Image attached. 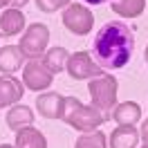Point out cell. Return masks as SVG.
<instances>
[{"label":"cell","instance_id":"ba28073f","mask_svg":"<svg viewBox=\"0 0 148 148\" xmlns=\"http://www.w3.org/2000/svg\"><path fill=\"white\" fill-rule=\"evenodd\" d=\"M23 94H25V83H20L11 74H2L0 76V108L16 106Z\"/></svg>","mask_w":148,"mask_h":148},{"label":"cell","instance_id":"603a6c76","mask_svg":"<svg viewBox=\"0 0 148 148\" xmlns=\"http://www.w3.org/2000/svg\"><path fill=\"white\" fill-rule=\"evenodd\" d=\"M0 148H16V146H7V144H2V146H0Z\"/></svg>","mask_w":148,"mask_h":148},{"label":"cell","instance_id":"7c38bea8","mask_svg":"<svg viewBox=\"0 0 148 148\" xmlns=\"http://www.w3.org/2000/svg\"><path fill=\"white\" fill-rule=\"evenodd\" d=\"M23 61H25V54L20 52V47L5 45L0 49V72L2 74H11L16 70H20Z\"/></svg>","mask_w":148,"mask_h":148},{"label":"cell","instance_id":"52a82bcc","mask_svg":"<svg viewBox=\"0 0 148 148\" xmlns=\"http://www.w3.org/2000/svg\"><path fill=\"white\" fill-rule=\"evenodd\" d=\"M67 72L72 79L76 81H83V79H97V76H101L103 70L101 65H97L92 61V56L88 54V52H74L70 58H67Z\"/></svg>","mask_w":148,"mask_h":148},{"label":"cell","instance_id":"2e32d148","mask_svg":"<svg viewBox=\"0 0 148 148\" xmlns=\"http://www.w3.org/2000/svg\"><path fill=\"white\" fill-rule=\"evenodd\" d=\"M110 7L121 18H137L146 9V0H112Z\"/></svg>","mask_w":148,"mask_h":148},{"label":"cell","instance_id":"6da1fadb","mask_svg":"<svg viewBox=\"0 0 148 148\" xmlns=\"http://www.w3.org/2000/svg\"><path fill=\"white\" fill-rule=\"evenodd\" d=\"M135 49V38L128 25H123L119 20L106 23L92 43V54L97 58V63L108 70H119L130 61Z\"/></svg>","mask_w":148,"mask_h":148},{"label":"cell","instance_id":"5bb4252c","mask_svg":"<svg viewBox=\"0 0 148 148\" xmlns=\"http://www.w3.org/2000/svg\"><path fill=\"white\" fill-rule=\"evenodd\" d=\"M16 148H47V139L38 128H20L16 132Z\"/></svg>","mask_w":148,"mask_h":148},{"label":"cell","instance_id":"7a4b0ae2","mask_svg":"<svg viewBox=\"0 0 148 148\" xmlns=\"http://www.w3.org/2000/svg\"><path fill=\"white\" fill-rule=\"evenodd\" d=\"M61 119L65 123H70L72 128L83 130V132H92L94 128H99L103 121H108L103 117V112H99L94 106H83L76 97H65L63 99V112Z\"/></svg>","mask_w":148,"mask_h":148},{"label":"cell","instance_id":"d4e9b609","mask_svg":"<svg viewBox=\"0 0 148 148\" xmlns=\"http://www.w3.org/2000/svg\"><path fill=\"white\" fill-rule=\"evenodd\" d=\"M144 148H148V146H144Z\"/></svg>","mask_w":148,"mask_h":148},{"label":"cell","instance_id":"7402d4cb","mask_svg":"<svg viewBox=\"0 0 148 148\" xmlns=\"http://www.w3.org/2000/svg\"><path fill=\"white\" fill-rule=\"evenodd\" d=\"M83 2H90V5H103V2H108V0H83Z\"/></svg>","mask_w":148,"mask_h":148},{"label":"cell","instance_id":"8992f818","mask_svg":"<svg viewBox=\"0 0 148 148\" xmlns=\"http://www.w3.org/2000/svg\"><path fill=\"white\" fill-rule=\"evenodd\" d=\"M54 81V72L47 67L43 61L38 58H32L27 65H25V72H23V83L25 88L34 90V92H40V90H47Z\"/></svg>","mask_w":148,"mask_h":148},{"label":"cell","instance_id":"e0dca14e","mask_svg":"<svg viewBox=\"0 0 148 148\" xmlns=\"http://www.w3.org/2000/svg\"><path fill=\"white\" fill-rule=\"evenodd\" d=\"M67 58H70V54H67V49H65V47H52V49L45 54L43 63H45L54 74H58L65 65H67Z\"/></svg>","mask_w":148,"mask_h":148},{"label":"cell","instance_id":"44dd1931","mask_svg":"<svg viewBox=\"0 0 148 148\" xmlns=\"http://www.w3.org/2000/svg\"><path fill=\"white\" fill-rule=\"evenodd\" d=\"M141 139H144V144L148 146V119L141 123Z\"/></svg>","mask_w":148,"mask_h":148},{"label":"cell","instance_id":"3957f363","mask_svg":"<svg viewBox=\"0 0 148 148\" xmlns=\"http://www.w3.org/2000/svg\"><path fill=\"white\" fill-rule=\"evenodd\" d=\"M88 92L92 97V106L103 112L106 119H110V110L117 106V79L110 74H101L97 79H90Z\"/></svg>","mask_w":148,"mask_h":148},{"label":"cell","instance_id":"ac0fdd59","mask_svg":"<svg viewBox=\"0 0 148 148\" xmlns=\"http://www.w3.org/2000/svg\"><path fill=\"white\" fill-rule=\"evenodd\" d=\"M74 148H106V135L101 130H92V132H88V135L76 139Z\"/></svg>","mask_w":148,"mask_h":148},{"label":"cell","instance_id":"ffe728a7","mask_svg":"<svg viewBox=\"0 0 148 148\" xmlns=\"http://www.w3.org/2000/svg\"><path fill=\"white\" fill-rule=\"evenodd\" d=\"M29 0H0V9L2 7H7V5H11L14 9H20V7H25Z\"/></svg>","mask_w":148,"mask_h":148},{"label":"cell","instance_id":"4fadbf2b","mask_svg":"<svg viewBox=\"0 0 148 148\" xmlns=\"http://www.w3.org/2000/svg\"><path fill=\"white\" fill-rule=\"evenodd\" d=\"M34 123V110L29 106H23V103H16L9 112H7V126L11 130L18 132L20 128H27Z\"/></svg>","mask_w":148,"mask_h":148},{"label":"cell","instance_id":"30bf717a","mask_svg":"<svg viewBox=\"0 0 148 148\" xmlns=\"http://www.w3.org/2000/svg\"><path fill=\"white\" fill-rule=\"evenodd\" d=\"M25 16H23V11L20 9H7L2 11V16H0V36L7 38V36H16V34H20L23 32V27H25Z\"/></svg>","mask_w":148,"mask_h":148},{"label":"cell","instance_id":"cb8c5ba5","mask_svg":"<svg viewBox=\"0 0 148 148\" xmlns=\"http://www.w3.org/2000/svg\"><path fill=\"white\" fill-rule=\"evenodd\" d=\"M144 56H146V63H148V45H146V54H144Z\"/></svg>","mask_w":148,"mask_h":148},{"label":"cell","instance_id":"9a60e30c","mask_svg":"<svg viewBox=\"0 0 148 148\" xmlns=\"http://www.w3.org/2000/svg\"><path fill=\"white\" fill-rule=\"evenodd\" d=\"M139 141V132L132 126H119L110 135V148H135Z\"/></svg>","mask_w":148,"mask_h":148},{"label":"cell","instance_id":"9c48e42d","mask_svg":"<svg viewBox=\"0 0 148 148\" xmlns=\"http://www.w3.org/2000/svg\"><path fill=\"white\" fill-rule=\"evenodd\" d=\"M63 99L58 92H43L36 97V108L38 114H43L45 119H61L63 112Z\"/></svg>","mask_w":148,"mask_h":148},{"label":"cell","instance_id":"d6986e66","mask_svg":"<svg viewBox=\"0 0 148 148\" xmlns=\"http://www.w3.org/2000/svg\"><path fill=\"white\" fill-rule=\"evenodd\" d=\"M70 0H36V7L45 14H52V11L61 9V7H67Z\"/></svg>","mask_w":148,"mask_h":148},{"label":"cell","instance_id":"8fae6325","mask_svg":"<svg viewBox=\"0 0 148 148\" xmlns=\"http://www.w3.org/2000/svg\"><path fill=\"white\" fill-rule=\"evenodd\" d=\"M112 119L117 121L119 126H135V123L141 119V108H139L135 101L119 103V106L112 108Z\"/></svg>","mask_w":148,"mask_h":148},{"label":"cell","instance_id":"5b68a950","mask_svg":"<svg viewBox=\"0 0 148 148\" xmlns=\"http://www.w3.org/2000/svg\"><path fill=\"white\" fill-rule=\"evenodd\" d=\"M63 25L72 34L76 36H88L90 32H92V25H94V16L92 11L83 7V5H67L63 11Z\"/></svg>","mask_w":148,"mask_h":148},{"label":"cell","instance_id":"277c9868","mask_svg":"<svg viewBox=\"0 0 148 148\" xmlns=\"http://www.w3.org/2000/svg\"><path fill=\"white\" fill-rule=\"evenodd\" d=\"M47 43H49V29L43 23H32L25 32V36L20 38V52L25 54V58H38L45 52Z\"/></svg>","mask_w":148,"mask_h":148}]
</instances>
